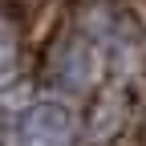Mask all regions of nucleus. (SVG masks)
Returning a JSON list of instances; mask_svg holds the SVG:
<instances>
[{
  "label": "nucleus",
  "instance_id": "obj_1",
  "mask_svg": "<svg viewBox=\"0 0 146 146\" xmlns=\"http://www.w3.org/2000/svg\"><path fill=\"white\" fill-rule=\"evenodd\" d=\"M69 110L57 102H41L33 106L25 122H21V142L25 146H65L69 142Z\"/></svg>",
  "mask_w": 146,
  "mask_h": 146
}]
</instances>
